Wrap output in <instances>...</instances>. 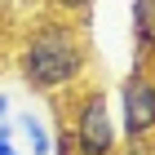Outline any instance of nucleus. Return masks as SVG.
<instances>
[{
	"label": "nucleus",
	"instance_id": "f257e3e1",
	"mask_svg": "<svg viewBox=\"0 0 155 155\" xmlns=\"http://www.w3.org/2000/svg\"><path fill=\"white\" fill-rule=\"evenodd\" d=\"M18 75L36 97H62L89 75V40L75 18H40L18 45Z\"/></svg>",
	"mask_w": 155,
	"mask_h": 155
},
{
	"label": "nucleus",
	"instance_id": "f03ea898",
	"mask_svg": "<svg viewBox=\"0 0 155 155\" xmlns=\"http://www.w3.org/2000/svg\"><path fill=\"white\" fill-rule=\"evenodd\" d=\"M67 129H71L75 155H115L120 151V124L115 107L97 84H80L67 97Z\"/></svg>",
	"mask_w": 155,
	"mask_h": 155
},
{
	"label": "nucleus",
	"instance_id": "7ed1b4c3",
	"mask_svg": "<svg viewBox=\"0 0 155 155\" xmlns=\"http://www.w3.org/2000/svg\"><path fill=\"white\" fill-rule=\"evenodd\" d=\"M115 124H120V142H155V75H124L115 93Z\"/></svg>",
	"mask_w": 155,
	"mask_h": 155
},
{
	"label": "nucleus",
	"instance_id": "20e7f679",
	"mask_svg": "<svg viewBox=\"0 0 155 155\" xmlns=\"http://www.w3.org/2000/svg\"><path fill=\"white\" fill-rule=\"evenodd\" d=\"M129 27H133V58H155V0H129Z\"/></svg>",
	"mask_w": 155,
	"mask_h": 155
},
{
	"label": "nucleus",
	"instance_id": "39448f33",
	"mask_svg": "<svg viewBox=\"0 0 155 155\" xmlns=\"http://www.w3.org/2000/svg\"><path fill=\"white\" fill-rule=\"evenodd\" d=\"M13 137H22L31 155H49V146H53V129H49L45 115L31 111V107H27L22 115H13Z\"/></svg>",
	"mask_w": 155,
	"mask_h": 155
},
{
	"label": "nucleus",
	"instance_id": "423d86ee",
	"mask_svg": "<svg viewBox=\"0 0 155 155\" xmlns=\"http://www.w3.org/2000/svg\"><path fill=\"white\" fill-rule=\"evenodd\" d=\"M93 5H97V0H49V9H53V13H62V18H75V22H84Z\"/></svg>",
	"mask_w": 155,
	"mask_h": 155
},
{
	"label": "nucleus",
	"instance_id": "0eeeda50",
	"mask_svg": "<svg viewBox=\"0 0 155 155\" xmlns=\"http://www.w3.org/2000/svg\"><path fill=\"white\" fill-rule=\"evenodd\" d=\"M49 155H75V142H71V129H67V124L53 133V146H49Z\"/></svg>",
	"mask_w": 155,
	"mask_h": 155
},
{
	"label": "nucleus",
	"instance_id": "6e6552de",
	"mask_svg": "<svg viewBox=\"0 0 155 155\" xmlns=\"http://www.w3.org/2000/svg\"><path fill=\"white\" fill-rule=\"evenodd\" d=\"M0 155H22V151H18V142H13V120L0 124Z\"/></svg>",
	"mask_w": 155,
	"mask_h": 155
},
{
	"label": "nucleus",
	"instance_id": "1a4fd4ad",
	"mask_svg": "<svg viewBox=\"0 0 155 155\" xmlns=\"http://www.w3.org/2000/svg\"><path fill=\"white\" fill-rule=\"evenodd\" d=\"M115 155H155V142H129V146H120Z\"/></svg>",
	"mask_w": 155,
	"mask_h": 155
},
{
	"label": "nucleus",
	"instance_id": "9d476101",
	"mask_svg": "<svg viewBox=\"0 0 155 155\" xmlns=\"http://www.w3.org/2000/svg\"><path fill=\"white\" fill-rule=\"evenodd\" d=\"M5 120H9V93L0 89V124H5Z\"/></svg>",
	"mask_w": 155,
	"mask_h": 155
}]
</instances>
